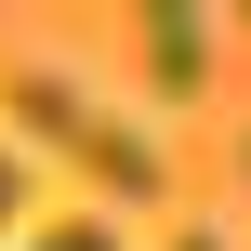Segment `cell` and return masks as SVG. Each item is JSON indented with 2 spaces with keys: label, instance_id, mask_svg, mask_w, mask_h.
Returning <instances> with one entry per match:
<instances>
[{
  "label": "cell",
  "instance_id": "cell-4",
  "mask_svg": "<svg viewBox=\"0 0 251 251\" xmlns=\"http://www.w3.org/2000/svg\"><path fill=\"white\" fill-rule=\"evenodd\" d=\"M26 225V146H0V238Z\"/></svg>",
  "mask_w": 251,
  "mask_h": 251
},
{
  "label": "cell",
  "instance_id": "cell-5",
  "mask_svg": "<svg viewBox=\"0 0 251 251\" xmlns=\"http://www.w3.org/2000/svg\"><path fill=\"white\" fill-rule=\"evenodd\" d=\"M238 185H251V132H238Z\"/></svg>",
  "mask_w": 251,
  "mask_h": 251
},
{
  "label": "cell",
  "instance_id": "cell-6",
  "mask_svg": "<svg viewBox=\"0 0 251 251\" xmlns=\"http://www.w3.org/2000/svg\"><path fill=\"white\" fill-rule=\"evenodd\" d=\"M172 251H225V238H172Z\"/></svg>",
  "mask_w": 251,
  "mask_h": 251
},
{
  "label": "cell",
  "instance_id": "cell-3",
  "mask_svg": "<svg viewBox=\"0 0 251 251\" xmlns=\"http://www.w3.org/2000/svg\"><path fill=\"white\" fill-rule=\"evenodd\" d=\"M26 251H119V225H93V212H66V225H40Z\"/></svg>",
  "mask_w": 251,
  "mask_h": 251
},
{
  "label": "cell",
  "instance_id": "cell-1",
  "mask_svg": "<svg viewBox=\"0 0 251 251\" xmlns=\"http://www.w3.org/2000/svg\"><path fill=\"white\" fill-rule=\"evenodd\" d=\"M0 106H13V132H26V146L79 159L106 199H159V185H172L159 132H146V119H119V106H93V93H79V79H53V66H13V79H0Z\"/></svg>",
  "mask_w": 251,
  "mask_h": 251
},
{
  "label": "cell",
  "instance_id": "cell-2",
  "mask_svg": "<svg viewBox=\"0 0 251 251\" xmlns=\"http://www.w3.org/2000/svg\"><path fill=\"white\" fill-rule=\"evenodd\" d=\"M146 79H159V106H185L212 79V13L199 0H146Z\"/></svg>",
  "mask_w": 251,
  "mask_h": 251
}]
</instances>
